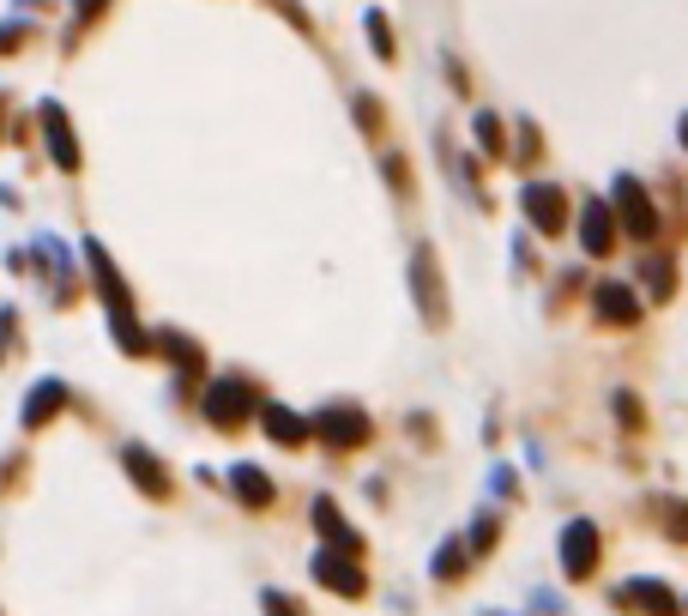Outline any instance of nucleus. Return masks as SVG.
<instances>
[{
    "label": "nucleus",
    "instance_id": "obj_1",
    "mask_svg": "<svg viewBox=\"0 0 688 616\" xmlns=\"http://www.w3.org/2000/svg\"><path fill=\"white\" fill-rule=\"evenodd\" d=\"M37 121H43V145H49V164L55 170H67V176H79V133H73V121H67V109L55 104H37Z\"/></svg>",
    "mask_w": 688,
    "mask_h": 616
},
{
    "label": "nucleus",
    "instance_id": "obj_2",
    "mask_svg": "<svg viewBox=\"0 0 688 616\" xmlns=\"http://www.w3.org/2000/svg\"><path fill=\"white\" fill-rule=\"evenodd\" d=\"M85 266H92V285H97V297H104V309H109V321L116 315H133V290H128V278L116 273V261H109V249L104 242H85Z\"/></svg>",
    "mask_w": 688,
    "mask_h": 616
},
{
    "label": "nucleus",
    "instance_id": "obj_3",
    "mask_svg": "<svg viewBox=\"0 0 688 616\" xmlns=\"http://www.w3.org/2000/svg\"><path fill=\"white\" fill-rule=\"evenodd\" d=\"M309 435H321L326 447L345 454V447H363L369 442V418L357 406H326V411H314V418H309Z\"/></svg>",
    "mask_w": 688,
    "mask_h": 616
},
{
    "label": "nucleus",
    "instance_id": "obj_4",
    "mask_svg": "<svg viewBox=\"0 0 688 616\" xmlns=\"http://www.w3.org/2000/svg\"><path fill=\"white\" fill-rule=\"evenodd\" d=\"M121 472L140 484V496H152V502H169L176 496V484H169V466L152 454V447H140V442H121Z\"/></svg>",
    "mask_w": 688,
    "mask_h": 616
},
{
    "label": "nucleus",
    "instance_id": "obj_5",
    "mask_svg": "<svg viewBox=\"0 0 688 616\" xmlns=\"http://www.w3.org/2000/svg\"><path fill=\"white\" fill-rule=\"evenodd\" d=\"M206 418L218 423V430H242V423L254 418V394H248L242 381H212L206 387Z\"/></svg>",
    "mask_w": 688,
    "mask_h": 616
},
{
    "label": "nucleus",
    "instance_id": "obj_6",
    "mask_svg": "<svg viewBox=\"0 0 688 616\" xmlns=\"http://www.w3.org/2000/svg\"><path fill=\"white\" fill-rule=\"evenodd\" d=\"M520 206H526V218H532V230H544V237H556L562 224H568V194H562L556 182H532L520 194Z\"/></svg>",
    "mask_w": 688,
    "mask_h": 616
},
{
    "label": "nucleus",
    "instance_id": "obj_7",
    "mask_svg": "<svg viewBox=\"0 0 688 616\" xmlns=\"http://www.w3.org/2000/svg\"><path fill=\"white\" fill-rule=\"evenodd\" d=\"M411 285H417V302H423V321L442 327L447 321V290H442V273H435V254L429 249L411 254Z\"/></svg>",
    "mask_w": 688,
    "mask_h": 616
},
{
    "label": "nucleus",
    "instance_id": "obj_8",
    "mask_svg": "<svg viewBox=\"0 0 688 616\" xmlns=\"http://www.w3.org/2000/svg\"><path fill=\"white\" fill-rule=\"evenodd\" d=\"M67 399H73V394H67V381H55V375H49V381H37V387L25 394V406H19V423H25V435H37L43 423L61 418Z\"/></svg>",
    "mask_w": 688,
    "mask_h": 616
},
{
    "label": "nucleus",
    "instance_id": "obj_9",
    "mask_svg": "<svg viewBox=\"0 0 688 616\" xmlns=\"http://www.w3.org/2000/svg\"><path fill=\"white\" fill-rule=\"evenodd\" d=\"M616 212H623L628 237H635V242H652V230H659V212H652L647 188H640L635 176H623V182H616Z\"/></svg>",
    "mask_w": 688,
    "mask_h": 616
},
{
    "label": "nucleus",
    "instance_id": "obj_10",
    "mask_svg": "<svg viewBox=\"0 0 688 616\" xmlns=\"http://www.w3.org/2000/svg\"><path fill=\"white\" fill-rule=\"evenodd\" d=\"M598 568V526L592 520H574L562 532V575L568 580H586Z\"/></svg>",
    "mask_w": 688,
    "mask_h": 616
},
{
    "label": "nucleus",
    "instance_id": "obj_11",
    "mask_svg": "<svg viewBox=\"0 0 688 616\" xmlns=\"http://www.w3.org/2000/svg\"><path fill=\"white\" fill-rule=\"evenodd\" d=\"M314 580H321V587H333L338 599H363V568L351 563V556H338V551H321L314 556Z\"/></svg>",
    "mask_w": 688,
    "mask_h": 616
},
{
    "label": "nucleus",
    "instance_id": "obj_12",
    "mask_svg": "<svg viewBox=\"0 0 688 616\" xmlns=\"http://www.w3.org/2000/svg\"><path fill=\"white\" fill-rule=\"evenodd\" d=\"M309 520H314V526H321V532H326V544H333L338 556H357V551H363V538H357L351 526H345V514H338V508H333V502H326V496H314Z\"/></svg>",
    "mask_w": 688,
    "mask_h": 616
},
{
    "label": "nucleus",
    "instance_id": "obj_13",
    "mask_svg": "<svg viewBox=\"0 0 688 616\" xmlns=\"http://www.w3.org/2000/svg\"><path fill=\"white\" fill-rule=\"evenodd\" d=\"M616 242V212L604 206V200H592V206L580 212V249L586 254H611Z\"/></svg>",
    "mask_w": 688,
    "mask_h": 616
},
{
    "label": "nucleus",
    "instance_id": "obj_14",
    "mask_svg": "<svg viewBox=\"0 0 688 616\" xmlns=\"http://www.w3.org/2000/svg\"><path fill=\"white\" fill-rule=\"evenodd\" d=\"M592 302H598V321H611V327H635L640 321V302L628 285H598Z\"/></svg>",
    "mask_w": 688,
    "mask_h": 616
},
{
    "label": "nucleus",
    "instance_id": "obj_15",
    "mask_svg": "<svg viewBox=\"0 0 688 616\" xmlns=\"http://www.w3.org/2000/svg\"><path fill=\"white\" fill-rule=\"evenodd\" d=\"M261 423H266V435H273L278 447H302V442H309V418H297V411L273 406V399L261 406Z\"/></svg>",
    "mask_w": 688,
    "mask_h": 616
},
{
    "label": "nucleus",
    "instance_id": "obj_16",
    "mask_svg": "<svg viewBox=\"0 0 688 616\" xmlns=\"http://www.w3.org/2000/svg\"><path fill=\"white\" fill-rule=\"evenodd\" d=\"M152 345L157 351L169 357V363L182 369V375H200V369H206V357H200V345L188 339V333H176V327H164V333H152Z\"/></svg>",
    "mask_w": 688,
    "mask_h": 616
},
{
    "label": "nucleus",
    "instance_id": "obj_17",
    "mask_svg": "<svg viewBox=\"0 0 688 616\" xmlns=\"http://www.w3.org/2000/svg\"><path fill=\"white\" fill-rule=\"evenodd\" d=\"M623 604H635V611H652V616H676V599L664 580H628L623 587Z\"/></svg>",
    "mask_w": 688,
    "mask_h": 616
},
{
    "label": "nucleus",
    "instance_id": "obj_18",
    "mask_svg": "<svg viewBox=\"0 0 688 616\" xmlns=\"http://www.w3.org/2000/svg\"><path fill=\"white\" fill-rule=\"evenodd\" d=\"M230 490L248 502V508H266V502H273V478H266L261 466H236V472H230Z\"/></svg>",
    "mask_w": 688,
    "mask_h": 616
},
{
    "label": "nucleus",
    "instance_id": "obj_19",
    "mask_svg": "<svg viewBox=\"0 0 688 616\" xmlns=\"http://www.w3.org/2000/svg\"><path fill=\"white\" fill-rule=\"evenodd\" d=\"M640 278H647V290H652V302H664L676 290V273H671V261H664V254H652L647 266H640Z\"/></svg>",
    "mask_w": 688,
    "mask_h": 616
},
{
    "label": "nucleus",
    "instance_id": "obj_20",
    "mask_svg": "<svg viewBox=\"0 0 688 616\" xmlns=\"http://www.w3.org/2000/svg\"><path fill=\"white\" fill-rule=\"evenodd\" d=\"M652 508H659L664 532H671L676 544H688V508H683V502H676V496H659V502H652Z\"/></svg>",
    "mask_w": 688,
    "mask_h": 616
},
{
    "label": "nucleus",
    "instance_id": "obj_21",
    "mask_svg": "<svg viewBox=\"0 0 688 616\" xmlns=\"http://www.w3.org/2000/svg\"><path fill=\"white\" fill-rule=\"evenodd\" d=\"M478 145H483V152H490V158H507V128H502V121L490 116V109H483V116H478Z\"/></svg>",
    "mask_w": 688,
    "mask_h": 616
},
{
    "label": "nucleus",
    "instance_id": "obj_22",
    "mask_svg": "<svg viewBox=\"0 0 688 616\" xmlns=\"http://www.w3.org/2000/svg\"><path fill=\"white\" fill-rule=\"evenodd\" d=\"M466 568V551H459V538H447V551L435 556V580H454Z\"/></svg>",
    "mask_w": 688,
    "mask_h": 616
},
{
    "label": "nucleus",
    "instance_id": "obj_23",
    "mask_svg": "<svg viewBox=\"0 0 688 616\" xmlns=\"http://www.w3.org/2000/svg\"><path fill=\"white\" fill-rule=\"evenodd\" d=\"M616 423H623V430H640V406H635V394H616Z\"/></svg>",
    "mask_w": 688,
    "mask_h": 616
},
{
    "label": "nucleus",
    "instance_id": "obj_24",
    "mask_svg": "<svg viewBox=\"0 0 688 616\" xmlns=\"http://www.w3.org/2000/svg\"><path fill=\"white\" fill-rule=\"evenodd\" d=\"M261 611H266V616H302L297 604L285 599V592H261Z\"/></svg>",
    "mask_w": 688,
    "mask_h": 616
},
{
    "label": "nucleus",
    "instance_id": "obj_25",
    "mask_svg": "<svg viewBox=\"0 0 688 616\" xmlns=\"http://www.w3.org/2000/svg\"><path fill=\"white\" fill-rule=\"evenodd\" d=\"M369 37H375V55L387 61V55H393V37H387V25H381V13H369Z\"/></svg>",
    "mask_w": 688,
    "mask_h": 616
},
{
    "label": "nucleus",
    "instance_id": "obj_26",
    "mask_svg": "<svg viewBox=\"0 0 688 616\" xmlns=\"http://www.w3.org/2000/svg\"><path fill=\"white\" fill-rule=\"evenodd\" d=\"M25 37H31V25H0V55H13Z\"/></svg>",
    "mask_w": 688,
    "mask_h": 616
},
{
    "label": "nucleus",
    "instance_id": "obj_27",
    "mask_svg": "<svg viewBox=\"0 0 688 616\" xmlns=\"http://www.w3.org/2000/svg\"><path fill=\"white\" fill-rule=\"evenodd\" d=\"M19 478H25V454H13V459H7V466H0V490H13Z\"/></svg>",
    "mask_w": 688,
    "mask_h": 616
},
{
    "label": "nucleus",
    "instance_id": "obj_28",
    "mask_svg": "<svg viewBox=\"0 0 688 616\" xmlns=\"http://www.w3.org/2000/svg\"><path fill=\"white\" fill-rule=\"evenodd\" d=\"M104 7H109V0H73V19H79V25H92Z\"/></svg>",
    "mask_w": 688,
    "mask_h": 616
},
{
    "label": "nucleus",
    "instance_id": "obj_29",
    "mask_svg": "<svg viewBox=\"0 0 688 616\" xmlns=\"http://www.w3.org/2000/svg\"><path fill=\"white\" fill-rule=\"evenodd\" d=\"M490 538H495V520H478V526H471V544H478V551H490Z\"/></svg>",
    "mask_w": 688,
    "mask_h": 616
},
{
    "label": "nucleus",
    "instance_id": "obj_30",
    "mask_svg": "<svg viewBox=\"0 0 688 616\" xmlns=\"http://www.w3.org/2000/svg\"><path fill=\"white\" fill-rule=\"evenodd\" d=\"M683 145H688V116H683Z\"/></svg>",
    "mask_w": 688,
    "mask_h": 616
}]
</instances>
